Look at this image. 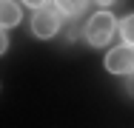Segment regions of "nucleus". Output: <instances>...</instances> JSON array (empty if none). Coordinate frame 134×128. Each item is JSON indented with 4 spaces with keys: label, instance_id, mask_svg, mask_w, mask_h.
<instances>
[{
    "label": "nucleus",
    "instance_id": "obj_1",
    "mask_svg": "<svg viewBox=\"0 0 134 128\" xmlns=\"http://www.w3.org/2000/svg\"><path fill=\"white\" fill-rule=\"evenodd\" d=\"M114 17H111V11H97V14H91L88 17V23H86V40L91 43V46H97V49H103L108 46V40L114 37Z\"/></svg>",
    "mask_w": 134,
    "mask_h": 128
},
{
    "label": "nucleus",
    "instance_id": "obj_2",
    "mask_svg": "<svg viewBox=\"0 0 134 128\" xmlns=\"http://www.w3.org/2000/svg\"><path fill=\"white\" fill-rule=\"evenodd\" d=\"M106 68L111 74H134V49L131 46H120V49H111L106 54Z\"/></svg>",
    "mask_w": 134,
    "mask_h": 128
},
{
    "label": "nucleus",
    "instance_id": "obj_3",
    "mask_svg": "<svg viewBox=\"0 0 134 128\" xmlns=\"http://www.w3.org/2000/svg\"><path fill=\"white\" fill-rule=\"evenodd\" d=\"M60 28V14L54 9H37L31 17V31L37 37H54Z\"/></svg>",
    "mask_w": 134,
    "mask_h": 128
},
{
    "label": "nucleus",
    "instance_id": "obj_4",
    "mask_svg": "<svg viewBox=\"0 0 134 128\" xmlns=\"http://www.w3.org/2000/svg\"><path fill=\"white\" fill-rule=\"evenodd\" d=\"M17 23H20V6L12 3V0L0 3V26L3 28H12V26H17Z\"/></svg>",
    "mask_w": 134,
    "mask_h": 128
},
{
    "label": "nucleus",
    "instance_id": "obj_5",
    "mask_svg": "<svg viewBox=\"0 0 134 128\" xmlns=\"http://www.w3.org/2000/svg\"><path fill=\"white\" fill-rule=\"evenodd\" d=\"M120 34H123L126 46H131V49H134V14L123 17V23H120Z\"/></svg>",
    "mask_w": 134,
    "mask_h": 128
},
{
    "label": "nucleus",
    "instance_id": "obj_6",
    "mask_svg": "<svg viewBox=\"0 0 134 128\" xmlns=\"http://www.w3.org/2000/svg\"><path fill=\"white\" fill-rule=\"evenodd\" d=\"M60 9H63V14H71V17H74V14L83 11V3H63Z\"/></svg>",
    "mask_w": 134,
    "mask_h": 128
},
{
    "label": "nucleus",
    "instance_id": "obj_7",
    "mask_svg": "<svg viewBox=\"0 0 134 128\" xmlns=\"http://www.w3.org/2000/svg\"><path fill=\"white\" fill-rule=\"evenodd\" d=\"M126 88H129V94H134V77L129 80V85H126Z\"/></svg>",
    "mask_w": 134,
    "mask_h": 128
}]
</instances>
